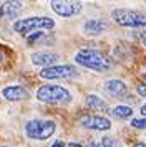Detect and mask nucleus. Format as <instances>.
<instances>
[{
	"instance_id": "obj_1",
	"label": "nucleus",
	"mask_w": 146,
	"mask_h": 147,
	"mask_svg": "<svg viewBox=\"0 0 146 147\" xmlns=\"http://www.w3.org/2000/svg\"><path fill=\"white\" fill-rule=\"evenodd\" d=\"M75 61L81 66L90 68V69L98 71V73L110 69V60L96 50H80L75 56Z\"/></svg>"
},
{
	"instance_id": "obj_2",
	"label": "nucleus",
	"mask_w": 146,
	"mask_h": 147,
	"mask_svg": "<svg viewBox=\"0 0 146 147\" xmlns=\"http://www.w3.org/2000/svg\"><path fill=\"white\" fill-rule=\"evenodd\" d=\"M57 131V124L46 119H32L25 124V134L28 139L33 140H46Z\"/></svg>"
},
{
	"instance_id": "obj_3",
	"label": "nucleus",
	"mask_w": 146,
	"mask_h": 147,
	"mask_svg": "<svg viewBox=\"0 0 146 147\" xmlns=\"http://www.w3.org/2000/svg\"><path fill=\"white\" fill-rule=\"evenodd\" d=\"M37 98L43 102H50V104H63V102H70L72 101V94L68 89L58 84H45L37 91Z\"/></svg>"
},
{
	"instance_id": "obj_4",
	"label": "nucleus",
	"mask_w": 146,
	"mask_h": 147,
	"mask_svg": "<svg viewBox=\"0 0 146 147\" xmlns=\"http://www.w3.org/2000/svg\"><path fill=\"white\" fill-rule=\"evenodd\" d=\"M111 18L121 27L130 28H143L146 27V15L136 10L128 8H115L111 12Z\"/></svg>"
},
{
	"instance_id": "obj_5",
	"label": "nucleus",
	"mask_w": 146,
	"mask_h": 147,
	"mask_svg": "<svg viewBox=\"0 0 146 147\" xmlns=\"http://www.w3.org/2000/svg\"><path fill=\"white\" fill-rule=\"evenodd\" d=\"M55 27V22L48 17H28V18H20L13 23V30L22 35L33 33L37 30H50Z\"/></svg>"
},
{
	"instance_id": "obj_6",
	"label": "nucleus",
	"mask_w": 146,
	"mask_h": 147,
	"mask_svg": "<svg viewBox=\"0 0 146 147\" xmlns=\"http://www.w3.org/2000/svg\"><path fill=\"white\" fill-rule=\"evenodd\" d=\"M76 74H78L76 68L70 65H55L50 68H43L40 71V76L43 80H68V78H75Z\"/></svg>"
},
{
	"instance_id": "obj_7",
	"label": "nucleus",
	"mask_w": 146,
	"mask_h": 147,
	"mask_svg": "<svg viewBox=\"0 0 146 147\" xmlns=\"http://www.w3.org/2000/svg\"><path fill=\"white\" fill-rule=\"evenodd\" d=\"M50 5L60 17H73L81 12V2H52Z\"/></svg>"
},
{
	"instance_id": "obj_8",
	"label": "nucleus",
	"mask_w": 146,
	"mask_h": 147,
	"mask_svg": "<svg viewBox=\"0 0 146 147\" xmlns=\"http://www.w3.org/2000/svg\"><path fill=\"white\" fill-rule=\"evenodd\" d=\"M80 124L86 129H93V131H108L111 127L110 119H106L103 116H85L80 121Z\"/></svg>"
},
{
	"instance_id": "obj_9",
	"label": "nucleus",
	"mask_w": 146,
	"mask_h": 147,
	"mask_svg": "<svg viewBox=\"0 0 146 147\" xmlns=\"http://www.w3.org/2000/svg\"><path fill=\"white\" fill-rule=\"evenodd\" d=\"M58 60V55L50 53V51H37L32 55V63L37 66H43V68H50L55 66V63Z\"/></svg>"
},
{
	"instance_id": "obj_10",
	"label": "nucleus",
	"mask_w": 146,
	"mask_h": 147,
	"mask_svg": "<svg viewBox=\"0 0 146 147\" xmlns=\"http://www.w3.org/2000/svg\"><path fill=\"white\" fill-rule=\"evenodd\" d=\"M2 96L7 101H23L27 98H30V93L23 86H8V88H3Z\"/></svg>"
},
{
	"instance_id": "obj_11",
	"label": "nucleus",
	"mask_w": 146,
	"mask_h": 147,
	"mask_svg": "<svg viewBox=\"0 0 146 147\" xmlns=\"http://www.w3.org/2000/svg\"><path fill=\"white\" fill-rule=\"evenodd\" d=\"M108 23L100 18H91V20H86L85 25H83V30H85L86 35H100L108 30Z\"/></svg>"
},
{
	"instance_id": "obj_12",
	"label": "nucleus",
	"mask_w": 146,
	"mask_h": 147,
	"mask_svg": "<svg viewBox=\"0 0 146 147\" xmlns=\"http://www.w3.org/2000/svg\"><path fill=\"white\" fill-rule=\"evenodd\" d=\"M22 10V2H5L0 5V18H15Z\"/></svg>"
},
{
	"instance_id": "obj_13",
	"label": "nucleus",
	"mask_w": 146,
	"mask_h": 147,
	"mask_svg": "<svg viewBox=\"0 0 146 147\" xmlns=\"http://www.w3.org/2000/svg\"><path fill=\"white\" fill-rule=\"evenodd\" d=\"M105 91L115 98H119L126 94V84L121 80H110L105 83Z\"/></svg>"
},
{
	"instance_id": "obj_14",
	"label": "nucleus",
	"mask_w": 146,
	"mask_h": 147,
	"mask_svg": "<svg viewBox=\"0 0 146 147\" xmlns=\"http://www.w3.org/2000/svg\"><path fill=\"white\" fill-rule=\"evenodd\" d=\"M86 106L95 109V111H101V113H108V106H106V102L100 96L96 94H90L88 98H86Z\"/></svg>"
},
{
	"instance_id": "obj_15",
	"label": "nucleus",
	"mask_w": 146,
	"mask_h": 147,
	"mask_svg": "<svg viewBox=\"0 0 146 147\" xmlns=\"http://www.w3.org/2000/svg\"><path fill=\"white\" fill-rule=\"evenodd\" d=\"M111 116L118 117V119H128L133 116V109L130 106H116L111 109Z\"/></svg>"
},
{
	"instance_id": "obj_16",
	"label": "nucleus",
	"mask_w": 146,
	"mask_h": 147,
	"mask_svg": "<svg viewBox=\"0 0 146 147\" xmlns=\"http://www.w3.org/2000/svg\"><path fill=\"white\" fill-rule=\"evenodd\" d=\"M118 140L113 139V137H103L100 142H90L85 147H118Z\"/></svg>"
},
{
	"instance_id": "obj_17",
	"label": "nucleus",
	"mask_w": 146,
	"mask_h": 147,
	"mask_svg": "<svg viewBox=\"0 0 146 147\" xmlns=\"http://www.w3.org/2000/svg\"><path fill=\"white\" fill-rule=\"evenodd\" d=\"M46 38V33L45 32H33V33H30V36H28V43H37V41H42Z\"/></svg>"
},
{
	"instance_id": "obj_18",
	"label": "nucleus",
	"mask_w": 146,
	"mask_h": 147,
	"mask_svg": "<svg viewBox=\"0 0 146 147\" xmlns=\"http://www.w3.org/2000/svg\"><path fill=\"white\" fill-rule=\"evenodd\" d=\"M131 126L136 127V129H146V117H143V119H133Z\"/></svg>"
},
{
	"instance_id": "obj_19",
	"label": "nucleus",
	"mask_w": 146,
	"mask_h": 147,
	"mask_svg": "<svg viewBox=\"0 0 146 147\" xmlns=\"http://www.w3.org/2000/svg\"><path fill=\"white\" fill-rule=\"evenodd\" d=\"M136 91H138V94H141V96H146V84H139V86L136 88Z\"/></svg>"
},
{
	"instance_id": "obj_20",
	"label": "nucleus",
	"mask_w": 146,
	"mask_h": 147,
	"mask_svg": "<svg viewBox=\"0 0 146 147\" xmlns=\"http://www.w3.org/2000/svg\"><path fill=\"white\" fill-rule=\"evenodd\" d=\"M52 147H65V146H63V142H61V140H55V142L52 144Z\"/></svg>"
},
{
	"instance_id": "obj_21",
	"label": "nucleus",
	"mask_w": 146,
	"mask_h": 147,
	"mask_svg": "<svg viewBox=\"0 0 146 147\" xmlns=\"http://www.w3.org/2000/svg\"><path fill=\"white\" fill-rule=\"evenodd\" d=\"M141 41H143V45H146V32L141 33Z\"/></svg>"
},
{
	"instance_id": "obj_22",
	"label": "nucleus",
	"mask_w": 146,
	"mask_h": 147,
	"mask_svg": "<svg viewBox=\"0 0 146 147\" xmlns=\"http://www.w3.org/2000/svg\"><path fill=\"white\" fill-rule=\"evenodd\" d=\"M141 113H143V116L146 117V104H143V106H141Z\"/></svg>"
},
{
	"instance_id": "obj_23",
	"label": "nucleus",
	"mask_w": 146,
	"mask_h": 147,
	"mask_svg": "<svg viewBox=\"0 0 146 147\" xmlns=\"http://www.w3.org/2000/svg\"><path fill=\"white\" fill-rule=\"evenodd\" d=\"M68 147H81L80 144H76V142H72V144H68Z\"/></svg>"
},
{
	"instance_id": "obj_24",
	"label": "nucleus",
	"mask_w": 146,
	"mask_h": 147,
	"mask_svg": "<svg viewBox=\"0 0 146 147\" xmlns=\"http://www.w3.org/2000/svg\"><path fill=\"white\" fill-rule=\"evenodd\" d=\"M133 147H146V142H139V144H136V146H133Z\"/></svg>"
},
{
	"instance_id": "obj_25",
	"label": "nucleus",
	"mask_w": 146,
	"mask_h": 147,
	"mask_svg": "<svg viewBox=\"0 0 146 147\" xmlns=\"http://www.w3.org/2000/svg\"><path fill=\"white\" fill-rule=\"evenodd\" d=\"M0 60H3V55H2V53H0Z\"/></svg>"
},
{
	"instance_id": "obj_26",
	"label": "nucleus",
	"mask_w": 146,
	"mask_h": 147,
	"mask_svg": "<svg viewBox=\"0 0 146 147\" xmlns=\"http://www.w3.org/2000/svg\"><path fill=\"white\" fill-rule=\"evenodd\" d=\"M143 76H145V78H146V73H145V74H143Z\"/></svg>"
},
{
	"instance_id": "obj_27",
	"label": "nucleus",
	"mask_w": 146,
	"mask_h": 147,
	"mask_svg": "<svg viewBox=\"0 0 146 147\" xmlns=\"http://www.w3.org/2000/svg\"><path fill=\"white\" fill-rule=\"evenodd\" d=\"M3 147H5V146H3Z\"/></svg>"
}]
</instances>
